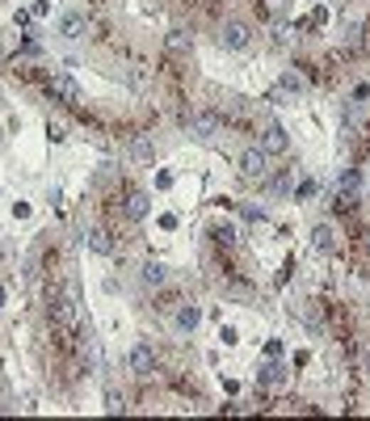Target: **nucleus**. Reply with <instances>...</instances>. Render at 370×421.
Segmentation results:
<instances>
[{"mask_svg": "<svg viewBox=\"0 0 370 421\" xmlns=\"http://www.w3.org/2000/svg\"><path fill=\"white\" fill-rule=\"evenodd\" d=\"M51 321L59 328L80 325V291H76V282H63L59 295H51Z\"/></svg>", "mask_w": 370, "mask_h": 421, "instance_id": "f257e3e1", "label": "nucleus"}, {"mask_svg": "<svg viewBox=\"0 0 370 421\" xmlns=\"http://www.w3.org/2000/svg\"><path fill=\"white\" fill-rule=\"evenodd\" d=\"M240 177L261 186V182L270 177V152H265V147H248V152H240Z\"/></svg>", "mask_w": 370, "mask_h": 421, "instance_id": "f03ea898", "label": "nucleus"}, {"mask_svg": "<svg viewBox=\"0 0 370 421\" xmlns=\"http://www.w3.org/2000/svg\"><path fill=\"white\" fill-rule=\"evenodd\" d=\"M358 198H362V173H358V169H345V173H341V182H337V198H332V207H337V211H354V207H358Z\"/></svg>", "mask_w": 370, "mask_h": 421, "instance_id": "7ed1b4c3", "label": "nucleus"}, {"mask_svg": "<svg viewBox=\"0 0 370 421\" xmlns=\"http://www.w3.org/2000/svg\"><path fill=\"white\" fill-rule=\"evenodd\" d=\"M219 47H228V51H248V47H253V30H248L244 21H228V26L219 30Z\"/></svg>", "mask_w": 370, "mask_h": 421, "instance_id": "20e7f679", "label": "nucleus"}, {"mask_svg": "<svg viewBox=\"0 0 370 421\" xmlns=\"http://www.w3.org/2000/svg\"><path fill=\"white\" fill-rule=\"evenodd\" d=\"M185 123H189V131H194L198 140H215V135H219V114H215V110H198V114H185Z\"/></svg>", "mask_w": 370, "mask_h": 421, "instance_id": "39448f33", "label": "nucleus"}, {"mask_svg": "<svg viewBox=\"0 0 370 421\" xmlns=\"http://www.w3.org/2000/svg\"><path fill=\"white\" fill-rule=\"evenodd\" d=\"M51 93L59 97V101H68V105H76V101H85V93H80V85L68 76V72H55L51 76Z\"/></svg>", "mask_w": 370, "mask_h": 421, "instance_id": "423d86ee", "label": "nucleus"}, {"mask_svg": "<svg viewBox=\"0 0 370 421\" xmlns=\"http://www.w3.org/2000/svg\"><path fill=\"white\" fill-rule=\"evenodd\" d=\"M127 367H131L135 375H152V371H156V354H152V345H147V341L131 345V354H127Z\"/></svg>", "mask_w": 370, "mask_h": 421, "instance_id": "0eeeda50", "label": "nucleus"}, {"mask_svg": "<svg viewBox=\"0 0 370 421\" xmlns=\"http://www.w3.org/2000/svg\"><path fill=\"white\" fill-rule=\"evenodd\" d=\"M164 51H169L173 59L189 55V51H194V34H189V30H169V34H164Z\"/></svg>", "mask_w": 370, "mask_h": 421, "instance_id": "6e6552de", "label": "nucleus"}, {"mask_svg": "<svg viewBox=\"0 0 370 421\" xmlns=\"http://www.w3.org/2000/svg\"><path fill=\"white\" fill-rule=\"evenodd\" d=\"M127 152H131V160H139V165H152V160H156V143H152V135H131Z\"/></svg>", "mask_w": 370, "mask_h": 421, "instance_id": "1a4fd4ad", "label": "nucleus"}, {"mask_svg": "<svg viewBox=\"0 0 370 421\" xmlns=\"http://www.w3.org/2000/svg\"><path fill=\"white\" fill-rule=\"evenodd\" d=\"M147 211H152V198H147L143 189H131L127 202H122V215H127V219H143Z\"/></svg>", "mask_w": 370, "mask_h": 421, "instance_id": "9d476101", "label": "nucleus"}, {"mask_svg": "<svg viewBox=\"0 0 370 421\" xmlns=\"http://www.w3.org/2000/svg\"><path fill=\"white\" fill-rule=\"evenodd\" d=\"M261 147H265L270 156H282V152L290 147V135H286L282 127H265V135H261Z\"/></svg>", "mask_w": 370, "mask_h": 421, "instance_id": "9b49d317", "label": "nucleus"}, {"mask_svg": "<svg viewBox=\"0 0 370 421\" xmlns=\"http://www.w3.org/2000/svg\"><path fill=\"white\" fill-rule=\"evenodd\" d=\"M198 321H202V312H198V303H189V299H185L181 308H177V316H173V325L181 328V333H194Z\"/></svg>", "mask_w": 370, "mask_h": 421, "instance_id": "f8f14e48", "label": "nucleus"}, {"mask_svg": "<svg viewBox=\"0 0 370 421\" xmlns=\"http://www.w3.org/2000/svg\"><path fill=\"white\" fill-rule=\"evenodd\" d=\"M312 249H316V253H332V249H337L332 224H316V228H312Z\"/></svg>", "mask_w": 370, "mask_h": 421, "instance_id": "ddd939ff", "label": "nucleus"}, {"mask_svg": "<svg viewBox=\"0 0 370 421\" xmlns=\"http://www.w3.org/2000/svg\"><path fill=\"white\" fill-rule=\"evenodd\" d=\"M59 34L63 38H85V13H63L59 17Z\"/></svg>", "mask_w": 370, "mask_h": 421, "instance_id": "4468645a", "label": "nucleus"}, {"mask_svg": "<svg viewBox=\"0 0 370 421\" xmlns=\"http://www.w3.org/2000/svg\"><path fill=\"white\" fill-rule=\"evenodd\" d=\"M139 279H143V286H164V282H169V266H164V261H147V266L139 270Z\"/></svg>", "mask_w": 370, "mask_h": 421, "instance_id": "2eb2a0df", "label": "nucleus"}, {"mask_svg": "<svg viewBox=\"0 0 370 421\" xmlns=\"http://www.w3.org/2000/svg\"><path fill=\"white\" fill-rule=\"evenodd\" d=\"M85 240H89L92 253H101V257H110V253H114V240H110V232H105V228H92Z\"/></svg>", "mask_w": 370, "mask_h": 421, "instance_id": "dca6fc26", "label": "nucleus"}, {"mask_svg": "<svg viewBox=\"0 0 370 421\" xmlns=\"http://www.w3.org/2000/svg\"><path fill=\"white\" fill-rule=\"evenodd\" d=\"M257 379H261L265 388H274V383H286V367H282V363H265V367H261V375H257Z\"/></svg>", "mask_w": 370, "mask_h": 421, "instance_id": "f3484780", "label": "nucleus"}, {"mask_svg": "<svg viewBox=\"0 0 370 421\" xmlns=\"http://www.w3.org/2000/svg\"><path fill=\"white\" fill-rule=\"evenodd\" d=\"M290 186H295V173L286 169V173H278L274 182H270V194H290Z\"/></svg>", "mask_w": 370, "mask_h": 421, "instance_id": "a211bd4d", "label": "nucleus"}, {"mask_svg": "<svg viewBox=\"0 0 370 421\" xmlns=\"http://www.w3.org/2000/svg\"><path fill=\"white\" fill-rule=\"evenodd\" d=\"M278 89H282V93H303V80H299L295 72H282V80H278Z\"/></svg>", "mask_w": 370, "mask_h": 421, "instance_id": "6ab92c4d", "label": "nucleus"}, {"mask_svg": "<svg viewBox=\"0 0 370 421\" xmlns=\"http://www.w3.org/2000/svg\"><path fill=\"white\" fill-rule=\"evenodd\" d=\"M286 9H290V0H265V13L270 17H286Z\"/></svg>", "mask_w": 370, "mask_h": 421, "instance_id": "aec40b11", "label": "nucleus"}, {"mask_svg": "<svg viewBox=\"0 0 370 421\" xmlns=\"http://www.w3.org/2000/svg\"><path fill=\"white\" fill-rule=\"evenodd\" d=\"M105 409H110V413H122L127 405H122V396H118V392H105Z\"/></svg>", "mask_w": 370, "mask_h": 421, "instance_id": "412c9836", "label": "nucleus"}, {"mask_svg": "<svg viewBox=\"0 0 370 421\" xmlns=\"http://www.w3.org/2000/svg\"><path fill=\"white\" fill-rule=\"evenodd\" d=\"M127 80H131L135 89H143V85H147V72H143V68H131V72H127Z\"/></svg>", "mask_w": 370, "mask_h": 421, "instance_id": "4be33fe9", "label": "nucleus"}, {"mask_svg": "<svg viewBox=\"0 0 370 421\" xmlns=\"http://www.w3.org/2000/svg\"><path fill=\"white\" fill-rule=\"evenodd\" d=\"M46 135H51V143H63V140H68V131H63L59 123H51V127H46Z\"/></svg>", "mask_w": 370, "mask_h": 421, "instance_id": "5701e85b", "label": "nucleus"}, {"mask_svg": "<svg viewBox=\"0 0 370 421\" xmlns=\"http://www.w3.org/2000/svg\"><path fill=\"white\" fill-rule=\"evenodd\" d=\"M30 13H34V17H46V13H51V0H34Z\"/></svg>", "mask_w": 370, "mask_h": 421, "instance_id": "b1692460", "label": "nucleus"}, {"mask_svg": "<svg viewBox=\"0 0 370 421\" xmlns=\"http://www.w3.org/2000/svg\"><path fill=\"white\" fill-rule=\"evenodd\" d=\"M0 308H4V291H0Z\"/></svg>", "mask_w": 370, "mask_h": 421, "instance_id": "393cba45", "label": "nucleus"}, {"mask_svg": "<svg viewBox=\"0 0 370 421\" xmlns=\"http://www.w3.org/2000/svg\"><path fill=\"white\" fill-rule=\"evenodd\" d=\"M0 261H4V249H0Z\"/></svg>", "mask_w": 370, "mask_h": 421, "instance_id": "a878e982", "label": "nucleus"}]
</instances>
